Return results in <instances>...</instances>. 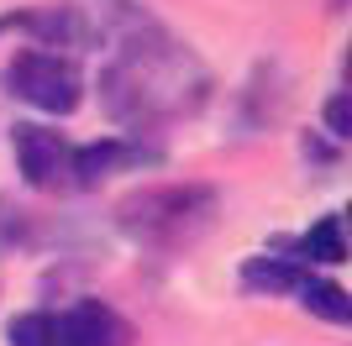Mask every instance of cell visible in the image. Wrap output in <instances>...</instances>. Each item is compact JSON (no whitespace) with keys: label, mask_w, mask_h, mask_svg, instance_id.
Instances as JSON below:
<instances>
[{"label":"cell","mask_w":352,"mask_h":346,"mask_svg":"<svg viewBox=\"0 0 352 346\" xmlns=\"http://www.w3.org/2000/svg\"><path fill=\"white\" fill-rule=\"evenodd\" d=\"M294 252L310 262H326V268H337V262H347V236H342V216H321L316 226L294 242Z\"/></svg>","instance_id":"obj_7"},{"label":"cell","mask_w":352,"mask_h":346,"mask_svg":"<svg viewBox=\"0 0 352 346\" xmlns=\"http://www.w3.org/2000/svg\"><path fill=\"white\" fill-rule=\"evenodd\" d=\"M300 268L294 262H284V257H252L248 268H242V284L248 288H268V294H294L300 288Z\"/></svg>","instance_id":"obj_9"},{"label":"cell","mask_w":352,"mask_h":346,"mask_svg":"<svg viewBox=\"0 0 352 346\" xmlns=\"http://www.w3.org/2000/svg\"><path fill=\"white\" fill-rule=\"evenodd\" d=\"M300 304H305L310 315H321L331 320V325H347L352 320V299H347V288L342 284H326V278H300Z\"/></svg>","instance_id":"obj_8"},{"label":"cell","mask_w":352,"mask_h":346,"mask_svg":"<svg viewBox=\"0 0 352 346\" xmlns=\"http://www.w3.org/2000/svg\"><path fill=\"white\" fill-rule=\"evenodd\" d=\"M11 346H63L58 336V315L53 310H32V315L11 320Z\"/></svg>","instance_id":"obj_10"},{"label":"cell","mask_w":352,"mask_h":346,"mask_svg":"<svg viewBox=\"0 0 352 346\" xmlns=\"http://www.w3.org/2000/svg\"><path fill=\"white\" fill-rule=\"evenodd\" d=\"M58 336H63V346H121L126 341V325L100 299H85V304H74V310L58 315Z\"/></svg>","instance_id":"obj_5"},{"label":"cell","mask_w":352,"mask_h":346,"mask_svg":"<svg viewBox=\"0 0 352 346\" xmlns=\"http://www.w3.org/2000/svg\"><path fill=\"white\" fill-rule=\"evenodd\" d=\"M6 89H11L16 100L47 111V115H69V111H79V100H85L79 69H74L69 58L37 53V47H32V53H16L11 63H6Z\"/></svg>","instance_id":"obj_3"},{"label":"cell","mask_w":352,"mask_h":346,"mask_svg":"<svg viewBox=\"0 0 352 346\" xmlns=\"http://www.w3.org/2000/svg\"><path fill=\"white\" fill-rule=\"evenodd\" d=\"M121 231L142 246H184L216 220V189L206 184H158L137 189L116 205Z\"/></svg>","instance_id":"obj_2"},{"label":"cell","mask_w":352,"mask_h":346,"mask_svg":"<svg viewBox=\"0 0 352 346\" xmlns=\"http://www.w3.org/2000/svg\"><path fill=\"white\" fill-rule=\"evenodd\" d=\"M326 131H331L337 142H342V137H352V111H347V95H342V89L326 100Z\"/></svg>","instance_id":"obj_11"},{"label":"cell","mask_w":352,"mask_h":346,"mask_svg":"<svg viewBox=\"0 0 352 346\" xmlns=\"http://www.w3.org/2000/svg\"><path fill=\"white\" fill-rule=\"evenodd\" d=\"M11 147H16V168L32 189H63L74 184V147L63 142L58 131L47 126H16L11 131Z\"/></svg>","instance_id":"obj_4"},{"label":"cell","mask_w":352,"mask_h":346,"mask_svg":"<svg viewBox=\"0 0 352 346\" xmlns=\"http://www.w3.org/2000/svg\"><path fill=\"white\" fill-rule=\"evenodd\" d=\"M206 89L210 79L200 69V58L163 32L132 37L100 73V100L111 121L126 131H153L179 115H195L206 105Z\"/></svg>","instance_id":"obj_1"},{"label":"cell","mask_w":352,"mask_h":346,"mask_svg":"<svg viewBox=\"0 0 352 346\" xmlns=\"http://www.w3.org/2000/svg\"><path fill=\"white\" fill-rule=\"evenodd\" d=\"M137 158H142V147H126V142H116V137L89 142V147H74V184H100L111 168L137 163Z\"/></svg>","instance_id":"obj_6"}]
</instances>
